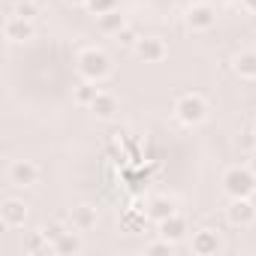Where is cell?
<instances>
[{
    "label": "cell",
    "instance_id": "8",
    "mask_svg": "<svg viewBox=\"0 0 256 256\" xmlns=\"http://www.w3.org/2000/svg\"><path fill=\"white\" fill-rule=\"evenodd\" d=\"M4 36H6L10 42H30V40L36 36V28H34V22H28V18L10 16L6 24H4Z\"/></svg>",
    "mask_w": 256,
    "mask_h": 256
},
{
    "label": "cell",
    "instance_id": "27",
    "mask_svg": "<svg viewBox=\"0 0 256 256\" xmlns=\"http://www.w3.org/2000/svg\"><path fill=\"white\" fill-rule=\"evenodd\" d=\"M66 4H72V6H78V4H88V0H66Z\"/></svg>",
    "mask_w": 256,
    "mask_h": 256
},
{
    "label": "cell",
    "instance_id": "9",
    "mask_svg": "<svg viewBox=\"0 0 256 256\" xmlns=\"http://www.w3.org/2000/svg\"><path fill=\"white\" fill-rule=\"evenodd\" d=\"M0 220H4L6 229H22L28 220V205L22 199H6L0 205Z\"/></svg>",
    "mask_w": 256,
    "mask_h": 256
},
{
    "label": "cell",
    "instance_id": "18",
    "mask_svg": "<svg viewBox=\"0 0 256 256\" xmlns=\"http://www.w3.org/2000/svg\"><path fill=\"white\" fill-rule=\"evenodd\" d=\"M96 96H100L96 82H84V84H78V88H76V102H78V106H84V108H90Z\"/></svg>",
    "mask_w": 256,
    "mask_h": 256
},
{
    "label": "cell",
    "instance_id": "28",
    "mask_svg": "<svg viewBox=\"0 0 256 256\" xmlns=\"http://www.w3.org/2000/svg\"><path fill=\"white\" fill-rule=\"evenodd\" d=\"M250 199H253V205H256V190H253V196H250Z\"/></svg>",
    "mask_w": 256,
    "mask_h": 256
},
{
    "label": "cell",
    "instance_id": "7",
    "mask_svg": "<svg viewBox=\"0 0 256 256\" xmlns=\"http://www.w3.org/2000/svg\"><path fill=\"white\" fill-rule=\"evenodd\" d=\"M217 24V12H214V6H208V4H196V6H190L187 10V28L190 30H211Z\"/></svg>",
    "mask_w": 256,
    "mask_h": 256
},
{
    "label": "cell",
    "instance_id": "31",
    "mask_svg": "<svg viewBox=\"0 0 256 256\" xmlns=\"http://www.w3.org/2000/svg\"><path fill=\"white\" fill-rule=\"evenodd\" d=\"M220 4H232V0H220Z\"/></svg>",
    "mask_w": 256,
    "mask_h": 256
},
{
    "label": "cell",
    "instance_id": "5",
    "mask_svg": "<svg viewBox=\"0 0 256 256\" xmlns=\"http://www.w3.org/2000/svg\"><path fill=\"white\" fill-rule=\"evenodd\" d=\"M133 52H136L145 64H163L166 54H169V48H166V42H163L160 36H142Z\"/></svg>",
    "mask_w": 256,
    "mask_h": 256
},
{
    "label": "cell",
    "instance_id": "19",
    "mask_svg": "<svg viewBox=\"0 0 256 256\" xmlns=\"http://www.w3.org/2000/svg\"><path fill=\"white\" fill-rule=\"evenodd\" d=\"M24 250H28V253H54V247H52V241H48V235H46V232L30 235V238H28V244H24Z\"/></svg>",
    "mask_w": 256,
    "mask_h": 256
},
{
    "label": "cell",
    "instance_id": "10",
    "mask_svg": "<svg viewBox=\"0 0 256 256\" xmlns=\"http://www.w3.org/2000/svg\"><path fill=\"white\" fill-rule=\"evenodd\" d=\"M96 223H100V214L90 205H76L70 211V226L76 232H90V229H96Z\"/></svg>",
    "mask_w": 256,
    "mask_h": 256
},
{
    "label": "cell",
    "instance_id": "30",
    "mask_svg": "<svg viewBox=\"0 0 256 256\" xmlns=\"http://www.w3.org/2000/svg\"><path fill=\"white\" fill-rule=\"evenodd\" d=\"M253 28H256V12H253Z\"/></svg>",
    "mask_w": 256,
    "mask_h": 256
},
{
    "label": "cell",
    "instance_id": "13",
    "mask_svg": "<svg viewBox=\"0 0 256 256\" xmlns=\"http://www.w3.org/2000/svg\"><path fill=\"white\" fill-rule=\"evenodd\" d=\"M172 214H178L175 199H169V196H157V199H151V205H148V220L163 223V220H169Z\"/></svg>",
    "mask_w": 256,
    "mask_h": 256
},
{
    "label": "cell",
    "instance_id": "29",
    "mask_svg": "<svg viewBox=\"0 0 256 256\" xmlns=\"http://www.w3.org/2000/svg\"><path fill=\"white\" fill-rule=\"evenodd\" d=\"M253 145H256V130H253Z\"/></svg>",
    "mask_w": 256,
    "mask_h": 256
},
{
    "label": "cell",
    "instance_id": "22",
    "mask_svg": "<svg viewBox=\"0 0 256 256\" xmlns=\"http://www.w3.org/2000/svg\"><path fill=\"white\" fill-rule=\"evenodd\" d=\"M139 40H142V36H139L133 28H124V30L118 34V42H120L124 48H136V42H139Z\"/></svg>",
    "mask_w": 256,
    "mask_h": 256
},
{
    "label": "cell",
    "instance_id": "21",
    "mask_svg": "<svg viewBox=\"0 0 256 256\" xmlns=\"http://www.w3.org/2000/svg\"><path fill=\"white\" fill-rule=\"evenodd\" d=\"M12 16L34 22V16H36V4H34V0H18V4H16V10H12Z\"/></svg>",
    "mask_w": 256,
    "mask_h": 256
},
{
    "label": "cell",
    "instance_id": "2",
    "mask_svg": "<svg viewBox=\"0 0 256 256\" xmlns=\"http://www.w3.org/2000/svg\"><path fill=\"white\" fill-rule=\"evenodd\" d=\"M78 72H82V78L84 82H102V78H108V72H112V60H108V54L102 52V48H88V52H82V58H78Z\"/></svg>",
    "mask_w": 256,
    "mask_h": 256
},
{
    "label": "cell",
    "instance_id": "4",
    "mask_svg": "<svg viewBox=\"0 0 256 256\" xmlns=\"http://www.w3.org/2000/svg\"><path fill=\"white\" fill-rule=\"evenodd\" d=\"M226 220L232 226H238V229L253 226L256 223V205H253V199H232L229 208H226Z\"/></svg>",
    "mask_w": 256,
    "mask_h": 256
},
{
    "label": "cell",
    "instance_id": "23",
    "mask_svg": "<svg viewBox=\"0 0 256 256\" xmlns=\"http://www.w3.org/2000/svg\"><path fill=\"white\" fill-rule=\"evenodd\" d=\"M172 247H175L172 241H166V238H160V241H154V244H148V247H145V253H148V256H154V253H172Z\"/></svg>",
    "mask_w": 256,
    "mask_h": 256
},
{
    "label": "cell",
    "instance_id": "17",
    "mask_svg": "<svg viewBox=\"0 0 256 256\" xmlns=\"http://www.w3.org/2000/svg\"><path fill=\"white\" fill-rule=\"evenodd\" d=\"M96 22H100V30H102L106 36H118V34L126 28V18L120 16V10L106 12V16H96Z\"/></svg>",
    "mask_w": 256,
    "mask_h": 256
},
{
    "label": "cell",
    "instance_id": "14",
    "mask_svg": "<svg viewBox=\"0 0 256 256\" xmlns=\"http://www.w3.org/2000/svg\"><path fill=\"white\" fill-rule=\"evenodd\" d=\"M160 226V238H166V241H172V244H178L184 235H187V220L181 217V214H172L169 220H163V223H157Z\"/></svg>",
    "mask_w": 256,
    "mask_h": 256
},
{
    "label": "cell",
    "instance_id": "25",
    "mask_svg": "<svg viewBox=\"0 0 256 256\" xmlns=\"http://www.w3.org/2000/svg\"><path fill=\"white\" fill-rule=\"evenodd\" d=\"M241 6H244L250 16H253V12H256V0H241Z\"/></svg>",
    "mask_w": 256,
    "mask_h": 256
},
{
    "label": "cell",
    "instance_id": "11",
    "mask_svg": "<svg viewBox=\"0 0 256 256\" xmlns=\"http://www.w3.org/2000/svg\"><path fill=\"white\" fill-rule=\"evenodd\" d=\"M193 253L196 256H217L220 253V238L214 229H199L193 235Z\"/></svg>",
    "mask_w": 256,
    "mask_h": 256
},
{
    "label": "cell",
    "instance_id": "20",
    "mask_svg": "<svg viewBox=\"0 0 256 256\" xmlns=\"http://www.w3.org/2000/svg\"><path fill=\"white\" fill-rule=\"evenodd\" d=\"M94 16H106V12H114L118 10V0H88L84 4Z\"/></svg>",
    "mask_w": 256,
    "mask_h": 256
},
{
    "label": "cell",
    "instance_id": "6",
    "mask_svg": "<svg viewBox=\"0 0 256 256\" xmlns=\"http://www.w3.org/2000/svg\"><path fill=\"white\" fill-rule=\"evenodd\" d=\"M36 181H40V166H36V163H30V160H18V163L10 166V184H12V187L28 190V187H34Z\"/></svg>",
    "mask_w": 256,
    "mask_h": 256
},
{
    "label": "cell",
    "instance_id": "26",
    "mask_svg": "<svg viewBox=\"0 0 256 256\" xmlns=\"http://www.w3.org/2000/svg\"><path fill=\"white\" fill-rule=\"evenodd\" d=\"M247 166H250V172L256 175V157H250V163H247Z\"/></svg>",
    "mask_w": 256,
    "mask_h": 256
},
{
    "label": "cell",
    "instance_id": "16",
    "mask_svg": "<svg viewBox=\"0 0 256 256\" xmlns=\"http://www.w3.org/2000/svg\"><path fill=\"white\" fill-rule=\"evenodd\" d=\"M82 232H64L52 247H54V253L58 256H78L82 253V238H78Z\"/></svg>",
    "mask_w": 256,
    "mask_h": 256
},
{
    "label": "cell",
    "instance_id": "3",
    "mask_svg": "<svg viewBox=\"0 0 256 256\" xmlns=\"http://www.w3.org/2000/svg\"><path fill=\"white\" fill-rule=\"evenodd\" d=\"M175 118H178L184 126H199V124L208 118V102H205V96H199V94H184V96L175 102Z\"/></svg>",
    "mask_w": 256,
    "mask_h": 256
},
{
    "label": "cell",
    "instance_id": "15",
    "mask_svg": "<svg viewBox=\"0 0 256 256\" xmlns=\"http://www.w3.org/2000/svg\"><path fill=\"white\" fill-rule=\"evenodd\" d=\"M90 112L100 118V120H112L114 114H118V96H112V94H106V90H100V96L94 100V106H90Z\"/></svg>",
    "mask_w": 256,
    "mask_h": 256
},
{
    "label": "cell",
    "instance_id": "12",
    "mask_svg": "<svg viewBox=\"0 0 256 256\" xmlns=\"http://www.w3.org/2000/svg\"><path fill=\"white\" fill-rule=\"evenodd\" d=\"M232 70L241 82H256V52H238L232 60Z\"/></svg>",
    "mask_w": 256,
    "mask_h": 256
},
{
    "label": "cell",
    "instance_id": "1",
    "mask_svg": "<svg viewBox=\"0 0 256 256\" xmlns=\"http://www.w3.org/2000/svg\"><path fill=\"white\" fill-rule=\"evenodd\" d=\"M223 190L229 199H250L256 190V175L250 172V166H232L223 175Z\"/></svg>",
    "mask_w": 256,
    "mask_h": 256
},
{
    "label": "cell",
    "instance_id": "24",
    "mask_svg": "<svg viewBox=\"0 0 256 256\" xmlns=\"http://www.w3.org/2000/svg\"><path fill=\"white\" fill-rule=\"evenodd\" d=\"M42 232H46V235H48V241H52V244H54V241H58V238H60V235H64V232H70V229H64V226H60V223H52V226H46V229H42Z\"/></svg>",
    "mask_w": 256,
    "mask_h": 256
}]
</instances>
